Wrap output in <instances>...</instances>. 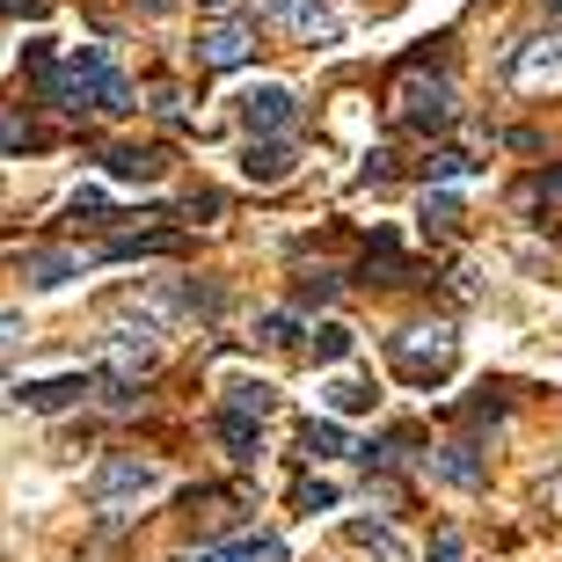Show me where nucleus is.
I'll list each match as a JSON object with an SVG mask.
<instances>
[{"mask_svg":"<svg viewBox=\"0 0 562 562\" xmlns=\"http://www.w3.org/2000/svg\"><path fill=\"white\" fill-rule=\"evenodd\" d=\"M0 146H30V125H15V117H0Z\"/></svg>","mask_w":562,"mask_h":562,"instance_id":"nucleus-30","label":"nucleus"},{"mask_svg":"<svg viewBox=\"0 0 562 562\" xmlns=\"http://www.w3.org/2000/svg\"><path fill=\"white\" fill-rule=\"evenodd\" d=\"M256 548L263 541H227V548H205V555H190V562H256Z\"/></svg>","mask_w":562,"mask_h":562,"instance_id":"nucleus-26","label":"nucleus"},{"mask_svg":"<svg viewBox=\"0 0 562 562\" xmlns=\"http://www.w3.org/2000/svg\"><path fill=\"white\" fill-rule=\"evenodd\" d=\"M81 395H95V373H52V380H30V387H22V402L44 409V417H52V409H74Z\"/></svg>","mask_w":562,"mask_h":562,"instance_id":"nucleus-10","label":"nucleus"},{"mask_svg":"<svg viewBox=\"0 0 562 562\" xmlns=\"http://www.w3.org/2000/svg\"><path fill=\"white\" fill-rule=\"evenodd\" d=\"M227 409H234V417H256V424H263L278 409V387H271V380H249V373H227Z\"/></svg>","mask_w":562,"mask_h":562,"instance_id":"nucleus-15","label":"nucleus"},{"mask_svg":"<svg viewBox=\"0 0 562 562\" xmlns=\"http://www.w3.org/2000/svg\"><path fill=\"white\" fill-rule=\"evenodd\" d=\"M387 366L402 387H446L460 373V336L453 329H395L387 336Z\"/></svg>","mask_w":562,"mask_h":562,"instance_id":"nucleus-2","label":"nucleus"},{"mask_svg":"<svg viewBox=\"0 0 562 562\" xmlns=\"http://www.w3.org/2000/svg\"><path fill=\"white\" fill-rule=\"evenodd\" d=\"M351 344H358V336L344 329V322H322V329H314V358H322V366H344Z\"/></svg>","mask_w":562,"mask_h":562,"instance_id":"nucleus-21","label":"nucleus"},{"mask_svg":"<svg viewBox=\"0 0 562 562\" xmlns=\"http://www.w3.org/2000/svg\"><path fill=\"white\" fill-rule=\"evenodd\" d=\"M205 8H227V0H205Z\"/></svg>","mask_w":562,"mask_h":562,"instance_id":"nucleus-31","label":"nucleus"},{"mask_svg":"<svg viewBox=\"0 0 562 562\" xmlns=\"http://www.w3.org/2000/svg\"><path fill=\"white\" fill-rule=\"evenodd\" d=\"M271 8L307 44H322V52H329V44H344V8H336V0H271Z\"/></svg>","mask_w":562,"mask_h":562,"instance_id":"nucleus-6","label":"nucleus"},{"mask_svg":"<svg viewBox=\"0 0 562 562\" xmlns=\"http://www.w3.org/2000/svg\"><path fill=\"white\" fill-rule=\"evenodd\" d=\"M548 8H562V0H548Z\"/></svg>","mask_w":562,"mask_h":562,"instance_id":"nucleus-32","label":"nucleus"},{"mask_svg":"<svg viewBox=\"0 0 562 562\" xmlns=\"http://www.w3.org/2000/svg\"><path fill=\"white\" fill-rule=\"evenodd\" d=\"M336 292H344V278H336V271H300V285H292V300H300V307H329Z\"/></svg>","mask_w":562,"mask_h":562,"instance_id":"nucleus-20","label":"nucleus"},{"mask_svg":"<svg viewBox=\"0 0 562 562\" xmlns=\"http://www.w3.org/2000/svg\"><path fill=\"white\" fill-rule=\"evenodd\" d=\"M395 117H402V125H417V132L453 125V88H446V81H402L395 88Z\"/></svg>","mask_w":562,"mask_h":562,"instance_id":"nucleus-5","label":"nucleus"},{"mask_svg":"<svg viewBox=\"0 0 562 562\" xmlns=\"http://www.w3.org/2000/svg\"><path fill=\"white\" fill-rule=\"evenodd\" d=\"M220 438L234 446V460H241V468H249V460H263V424H256V417H234V409H227V417H220Z\"/></svg>","mask_w":562,"mask_h":562,"instance_id":"nucleus-17","label":"nucleus"},{"mask_svg":"<svg viewBox=\"0 0 562 562\" xmlns=\"http://www.w3.org/2000/svg\"><path fill=\"white\" fill-rule=\"evenodd\" d=\"M249 59H256V30H241V22H212L198 37V66H212V74H234Z\"/></svg>","mask_w":562,"mask_h":562,"instance_id":"nucleus-7","label":"nucleus"},{"mask_svg":"<svg viewBox=\"0 0 562 562\" xmlns=\"http://www.w3.org/2000/svg\"><path fill=\"white\" fill-rule=\"evenodd\" d=\"M300 446H307L314 460H344V453H358L351 438H344V424H336V417H307V424H300Z\"/></svg>","mask_w":562,"mask_h":562,"instance_id":"nucleus-16","label":"nucleus"},{"mask_svg":"<svg viewBox=\"0 0 562 562\" xmlns=\"http://www.w3.org/2000/svg\"><path fill=\"white\" fill-rule=\"evenodd\" d=\"M22 336H30V322H22V314H15V307H8V314H0V351H15Z\"/></svg>","mask_w":562,"mask_h":562,"instance_id":"nucleus-28","label":"nucleus"},{"mask_svg":"<svg viewBox=\"0 0 562 562\" xmlns=\"http://www.w3.org/2000/svg\"><path fill=\"white\" fill-rule=\"evenodd\" d=\"M512 81H519V88H548V81H562V30L533 37L526 52H512Z\"/></svg>","mask_w":562,"mask_h":562,"instance_id":"nucleus-8","label":"nucleus"},{"mask_svg":"<svg viewBox=\"0 0 562 562\" xmlns=\"http://www.w3.org/2000/svg\"><path fill=\"white\" fill-rule=\"evenodd\" d=\"M22 278H30L37 292H59V285L81 278V256H74V249H30V256H22Z\"/></svg>","mask_w":562,"mask_h":562,"instance_id":"nucleus-11","label":"nucleus"},{"mask_svg":"<svg viewBox=\"0 0 562 562\" xmlns=\"http://www.w3.org/2000/svg\"><path fill=\"white\" fill-rule=\"evenodd\" d=\"M256 336H263V344H300V322H292V314H263Z\"/></svg>","mask_w":562,"mask_h":562,"instance_id":"nucleus-23","label":"nucleus"},{"mask_svg":"<svg viewBox=\"0 0 562 562\" xmlns=\"http://www.w3.org/2000/svg\"><path fill=\"white\" fill-rule=\"evenodd\" d=\"M110 176H117V183H154V176H161V154H146V146H117V154H110Z\"/></svg>","mask_w":562,"mask_h":562,"instance_id":"nucleus-18","label":"nucleus"},{"mask_svg":"<svg viewBox=\"0 0 562 562\" xmlns=\"http://www.w3.org/2000/svg\"><path fill=\"white\" fill-rule=\"evenodd\" d=\"M424 562H468V548H460V533H453V526H446V533L431 541V555H424Z\"/></svg>","mask_w":562,"mask_h":562,"instance_id":"nucleus-27","label":"nucleus"},{"mask_svg":"<svg viewBox=\"0 0 562 562\" xmlns=\"http://www.w3.org/2000/svg\"><path fill=\"white\" fill-rule=\"evenodd\" d=\"M453 220H460V205L446 198V190H438V198H424V227H431V234H446Z\"/></svg>","mask_w":562,"mask_h":562,"instance_id":"nucleus-22","label":"nucleus"},{"mask_svg":"<svg viewBox=\"0 0 562 562\" xmlns=\"http://www.w3.org/2000/svg\"><path fill=\"white\" fill-rule=\"evenodd\" d=\"M344 533H351L358 548H373L380 562H417V548L402 541V533H395V526H387V519H351V526H344Z\"/></svg>","mask_w":562,"mask_h":562,"instance_id":"nucleus-13","label":"nucleus"},{"mask_svg":"<svg viewBox=\"0 0 562 562\" xmlns=\"http://www.w3.org/2000/svg\"><path fill=\"white\" fill-rule=\"evenodd\" d=\"M74 212H110V198H103L95 183H88V190H74Z\"/></svg>","mask_w":562,"mask_h":562,"instance_id":"nucleus-29","label":"nucleus"},{"mask_svg":"<svg viewBox=\"0 0 562 562\" xmlns=\"http://www.w3.org/2000/svg\"><path fill=\"white\" fill-rule=\"evenodd\" d=\"M329 504H336V482H322V475L300 482V512H329Z\"/></svg>","mask_w":562,"mask_h":562,"instance_id":"nucleus-24","label":"nucleus"},{"mask_svg":"<svg viewBox=\"0 0 562 562\" xmlns=\"http://www.w3.org/2000/svg\"><path fill=\"white\" fill-rule=\"evenodd\" d=\"M234 103H241V125H249V139H263V132H285L292 117H300V103H292L285 81H256V88H241Z\"/></svg>","mask_w":562,"mask_h":562,"instance_id":"nucleus-4","label":"nucleus"},{"mask_svg":"<svg viewBox=\"0 0 562 562\" xmlns=\"http://www.w3.org/2000/svg\"><path fill=\"white\" fill-rule=\"evenodd\" d=\"M183 249V234H117L103 256H176Z\"/></svg>","mask_w":562,"mask_h":562,"instance_id":"nucleus-19","label":"nucleus"},{"mask_svg":"<svg viewBox=\"0 0 562 562\" xmlns=\"http://www.w3.org/2000/svg\"><path fill=\"white\" fill-rule=\"evenodd\" d=\"M292 168H300V154H292L285 139H278V132H263V139H249V154H241V176H249V183H285Z\"/></svg>","mask_w":562,"mask_h":562,"instance_id":"nucleus-9","label":"nucleus"},{"mask_svg":"<svg viewBox=\"0 0 562 562\" xmlns=\"http://www.w3.org/2000/svg\"><path fill=\"white\" fill-rule=\"evenodd\" d=\"M468 168H475V161H468V154H453V146H446V154H431V176H438V183H460Z\"/></svg>","mask_w":562,"mask_h":562,"instance_id":"nucleus-25","label":"nucleus"},{"mask_svg":"<svg viewBox=\"0 0 562 562\" xmlns=\"http://www.w3.org/2000/svg\"><path fill=\"white\" fill-rule=\"evenodd\" d=\"M161 468H154V460H139V453H110V460H95V475H88V497L95 504H139V497H154V490H161Z\"/></svg>","mask_w":562,"mask_h":562,"instance_id":"nucleus-3","label":"nucleus"},{"mask_svg":"<svg viewBox=\"0 0 562 562\" xmlns=\"http://www.w3.org/2000/svg\"><path fill=\"white\" fill-rule=\"evenodd\" d=\"M431 475L446 490H482V453L475 446H431Z\"/></svg>","mask_w":562,"mask_h":562,"instance_id":"nucleus-12","label":"nucleus"},{"mask_svg":"<svg viewBox=\"0 0 562 562\" xmlns=\"http://www.w3.org/2000/svg\"><path fill=\"white\" fill-rule=\"evenodd\" d=\"M37 74H44V103H59V110H132V81L103 52H74L66 66H44L37 52Z\"/></svg>","mask_w":562,"mask_h":562,"instance_id":"nucleus-1","label":"nucleus"},{"mask_svg":"<svg viewBox=\"0 0 562 562\" xmlns=\"http://www.w3.org/2000/svg\"><path fill=\"white\" fill-rule=\"evenodd\" d=\"M373 387H366V380H351V373H329L322 380V409H329V417H366V409H373Z\"/></svg>","mask_w":562,"mask_h":562,"instance_id":"nucleus-14","label":"nucleus"}]
</instances>
